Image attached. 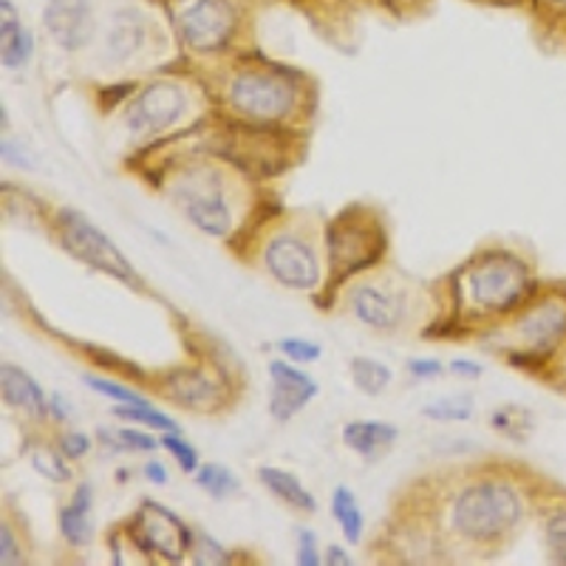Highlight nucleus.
<instances>
[{
	"label": "nucleus",
	"instance_id": "obj_1",
	"mask_svg": "<svg viewBox=\"0 0 566 566\" xmlns=\"http://www.w3.org/2000/svg\"><path fill=\"white\" fill-rule=\"evenodd\" d=\"M451 283V323L464 326L476 323L488 328L504 323L538 286L535 264L530 258L502 244L484 247L468 258L459 270L448 277Z\"/></svg>",
	"mask_w": 566,
	"mask_h": 566
},
{
	"label": "nucleus",
	"instance_id": "obj_2",
	"mask_svg": "<svg viewBox=\"0 0 566 566\" xmlns=\"http://www.w3.org/2000/svg\"><path fill=\"white\" fill-rule=\"evenodd\" d=\"M504 360L541 377L566 360V281H538L527 301L502 323Z\"/></svg>",
	"mask_w": 566,
	"mask_h": 566
},
{
	"label": "nucleus",
	"instance_id": "obj_3",
	"mask_svg": "<svg viewBox=\"0 0 566 566\" xmlns=\"http://www.w3.org/2000/svg\"><path fill=\"white\" fill-rule=\"evenodd\" d=\"M326 286L332 292L363 272L382 264L388 252V224L380 207L368 201H354L343 207L326 224Z\"/></svg>",
	"mask_w": 566,
	"mask_h": 566
},
{
	"label": "nucleus",
	"instance_id": "obj_4",
	"mask_svg": "<svg viewBox=\"0 0 566 566\" xmlns=\"http://www.w3.org/2000/svg\"><path fill=\"white\" fill-rule=\"evenodd\" d=\"M352 317L382 337L402 335L417 323L422 301L419 286L399 270H368L343 286Z\"/></svg>",
	"mask_w": 566,
	"mask_h": 566
},
{
	"label": "nucleus",
	"instance_id": "obj_5",
	"mask_svg": "<svg viewBox=\"0 0 566 566\" xmlns=\"http://www.w3.org/2000/svg\"><path fill=\"white\" fill-rule=\"evenodd\" d=\"M170 201L196 230L210 239H227L235 227L239 185L219 165L190 161L170 176Z\"/></svg>",
	"mask_w": 566,
	"mask_h": 566
},
{
	"label": "nucleus",
	"instance_id": "obj_6",
	"mask_svg": "<svg viewBox=\"0 0 566 566\" xmlns=\"http://www.w3.org/2000/svg\"><path fill=\"white\" fill-rule=\"evenodd\" d=\"M227 105L252 125H277L297 108V85L277 65H247L227 80Z\"/></svg>",
	"mask_w": 566,
	"mask_h": 566
},
{
	"label": "nucleus",
	"instance_id": "obj_7",
	"mask_svg": "<svg viewBox=\"0 0 566 566\" xmlns=\"http://www.w3.org/2000/svg\"><path fill=\"white\" fill-rule=\"evenodd\" d=\"M261 266L275 283L295 292H315L323 283L317 235L306 221H281L261 247Z\"/></svg>",
	"mask_w": 566,
	"mask_h": 566
},
{
	"label": "nucleus",
	"instance_id": "obj_8",
	"mask_svg": "<svg viewBox=\"0 0 566 566\" xmlns=\"http://www.w3.org/2000/svg\"><path fill=\"white\" fill-rule=\"evenodd\" d=\"M125 535L145 558H159L165 564H181L193 553L196 533L159 502H142L139 510L125 524Z\"/></svg>",
	"mask_w": 566,
	"mask_h": 566
},
{
	"label": "nucleus",
	"instance_id": "obj_9",
	"mask_svg": "<svg viewBox=\"0 0 566 566\" xmlns=\"http://www.w3.org/2000/svg\"><path fill=\"white\" fill-rule=\"evenodd\" d=\"M54 230H57L60 247H63L71 258H77V261L105 272V275L116 277V281L130 283V286L139 283V275H136L134 266L128 264V258L116 250L114 241L91 224L83 212L57 210L54 212Z\"/></svg>",
	"mask_w": 566,
	"mask_h": 566
},
{
	"label": "nucleus",
	"instance_id": "obj_10",
	"mask_svg": "<svg viewBox=\"0 0 566 566\" xmlns=\"http://www.w3.org/2000/svg\"><path fill=\"white\" fill-rule=\"evenodd\" d=\"M176 32L193 52H219L239 32V12L230 0H190L176 14Z\"/></svg>",
	"mask_w": 566,
	"mask_h": 566
},
{
	"label": "nucleus",
	"instance_id": "obj_11",
	"mask_svg": "<svg viewBox=\"0 0 566 566\" xmlns=\"http://www.w3.org/2000/svg\"><path fill=\"white\" fill-rule=\"evenodd\" d=\"M185 114V88L170 80H156V83L145 85L142 97H136L134 105L125 111V125L134 134H161V130L174 128Z\"/></svg>",
	"mask_w": 566,
	"mask_h": 566
},
{
	"label": "nucleus",
	"instance_id": "obj_12",
	"mask_svg": "<svg viewBox=\"0 0 566 566\" xmlns=\"http://www.w3.org/2000/svg\"><path fill=\"white\" fill-rule=\"evenodd\" d=\"M161 399L176 402L185 411L199 413H216L219 411V394H221V377L219 371H212L207 366H190V368H174L165 374V380L159 382Z\"/></svg>",
	"mask_w": 566,
	"mask_h": 566
},
{
	"label": "nucleus",
	"instance_id": "obj_13",
	"mask_svg": "<svg viewBox=\"0 0 566 566\" xmlns=\"http://www.w3.org/2000/svg\"><path fill=\"white\" fill-rule=\"evenodd\" d=\"M270 413L277 422H290L321 391V386L312 380L310 374L301 371V368H295L286 360L270 363Z\"/></svg>",
	"mask_w": 566,
	"mask_h": 566
},
{
	"label": "nucleus",
	"instance_id": "obj_14",
	"mask_svg": "<svg viewBox=\"0 0 566 566\" xmlns=\"http://www.w3.org/2000/svg\"><path fill=\"white\" fill-rule=\"evenodd\" d=\"M43 27L54 43L65 52H80L94 34L91 0H49L43 12Z\"/></svg>",
	"mask_w": 566,
	"mask_h": 566
},
{
	"label": "nucleus",
	"instance_id": "obj_15",
	"mask_svg": "<svg viewBox=\"0 0 566 566\" xmlns=\"http://www.w3.org/2000/svg\"><path fill=\"white\" fill-rule=\"evenodd\" d=\"M343 444L366 462H377L397 444L399 431L388 422H348L343 424Z\"/></svg>",
	"mask_w": 566,
	"mask_h": 566
},
{
	"label": "nucleus",
	"instance_id": "obj_16",
	"mask_svg": "<svg viewBox=\"0 0 566 566\" xmlns=\"http://www.w3.org/2000/svg\"><path fill=\"white\" fill-rule=\"evenodd\" d=\"M255 479L264 484L266 493L275 495L277 502L286 504V507L295 510V513H317V499L310 490L303 488L301 479H297L295 473H290V470L261 464V468H255Z\"/></svg>",
	"mask_w": 566,
	"mask_h": 566
},
{
	"label": "nucleus",
	"instance_id": "obj_17",
	"mask_svg": "<svg viewBox=\"0 0 566 566\" xmlns=\"http://www.w3.org/2000/svg\"><path fill=\"white\" fill-rule=\"evenodd\" d=\"M0 388H3V402L12 406L14 411H27L32 419L49 417V399L43 397V388L23 368L7 363L3 377H0Z\"/></svg>",
	"mask_w": 566,
	"mask_h": 566
},
{
	"label": "nucleus",
	"instance_id": "obj_18",
	"mask_svg": "<svg viewBox=\"0 0 566 566\" xmlns=\"http://www.w3.org/2000/svg\"><path fill=\"white\" fill-rule=\"evenodd\" d=\"M541 533H544V547L553 564L566 566V493L558 484L549 488V499L541 495Z\"/></svg>",
	"mask_w": 566,
	"mask_h": 566
},
{
	"label": "nucleus",
	"instance_id": "obj_19",
	"mask_svg": "<svg viewBox=\"0 0 566 566\" xmlns=\"http://www.w3.org/2000/svg\"><path fill=\"white\" fill-rule=\"evenodd\" d=\"M148 43V20L136 14L134 9H123L111 23L105 34V49L114 60H134Z\"/></svg>",
	"mask_w": 566,
	"mask_h": 566
},
{
	"label": "nucleus",
	"instance_id": "obj_20",
	"mask_svg": "<svg viewBox=\"0 0 566 566\" xmlns=\"http://www.w3.org/2000/svg\"><path fill=\"white\" fill-rule=\"evenodd\" d=\"M332 515H335V522L340 524L343 530V538L348 544H360L363 541V530H366V518H363V510L357 504V495L352 493L348 488H335L332 493Z\"/></svg>",
	"mask_w": 566,
	"mask_h": 566
},
{
	"label": "nucleus",
	"instance_id": "obj_21",
	"mask_svg": "<svg viewBox=\"0 0 566 566\" xmlns=\"http://www.w3.org/2000/svg\"><path fill=\"white\" fill-rule=\"evenodd\" d=\"M348 371H352L354 388L366 394V397H380L394 380L391 368L380 360H371V357H352Z\"/></svg>",
	"mask_w": 566,
	"mask_h": 566
},
{
	"label": "nucleus",
	"instance_id": "obj_22",
	"mask_svg": "<svg viewBox=\"0 0 566 566\" xmlns=\"http://www.w3.org/2000/svg\"><path fill=\"white\" fill-rule=\"evenodd\" d=\"M193 476H196V484H199V488L205 490L210 499H216V502H224V499H230V495L239 493V488H241V482L235 479V473H232L227 464H219V462L201 464Z\"/></svg>",
	"mask_w": 566,
	"mask_h": 566
},
{
	"label": "nucleus",
	"instance_id": "obj_23",
	"mask_svg": "<svg viewBox=\"0 0 566 566\" xmlns=\"http://www.w3.org/2000/svg\"><path fill=\"white\" fill-rule=\"evenodd\" d=\"M60 535L65 538V544H71L74 549L88 547L94 541V522H91V510L74 507V504H65L57 513Z\"/></svg>",
	"mask_w": 566,
	"mask_h": 566
},
{
	"label": "nucleus",
	"instance_id": "obj_24",
	"mask_svg": "<svg viewBox=\"0 0 566 566\" xmlns=\"http://www.w3.org/2000/svg\"><path fill=\"white\" fill-rule=\"evenodd\" d=\"M65 462H69V457L60 451V444L45 442V439H38V442L32 444V468L38 470V473H43L49 482H69L71 468Z\"/></svg>",
	"mask_w": 566,
	"mask_h": 566
},
{
	"label": "nucleus",
	"instance_id": "obj_25",
	"mask_svg": "<svg viewBox=\"0 0 566 566\" xmlns=\"http://www.w3.org/2000/svg\"><path fill=\"white\" fill-rule=\"evenodd\" d=\"M490 424H493L495 431L502 433V437L513 439V442H527V437L535 428L533 413L522 406H502L499 411H493Z\"/></svg>",
	"mask_w": 566,
	"mask_h": 566
},
{
	"label": "nucleus",
	"instance_id": "obj_26",
	"mask_svg": "<svg viewBox=\"0 0 566 566\" xmlns=\"http://www.w3.org/2000/svg\"><path fill=\"white\" fill-rule=\"evenodd\" d=\"M422 413L433 422H468L473 417V397L457 394V397H442L431 406H424Z\"/></svg>",
	"mask_w": 566,
	"mask_h": 566
},
{
	"label": "nucleus",
	"instance_id": "obj_27",
	"mask_svg": "<svg viewBox=\"0 0 566 566\" xmlns=\"http://www.w3.org/2000/svg\"><path fill=\"white\" fill-rule=\"evenodd\" d=\"M114 417L128 419V422L142 424V428H154V431H161V433L179 431V424H176L174 419H168L165 413L154 411L150 406H116Z\"/></svg>",
	"mask_w": 566,
	"mask_h": 566
},
{
	"label": "nucleus",
	"instance_id": "obj_28",
	"mask_svg": "<svg viewBox=\"0 0 566 566\" xmlns=\"http://www.w3.org/2000/svg\"><path fill=\"white\" fill-rule=\"evenodd\" d=\"M85 386H88L91 391H97L103 394V397L114 399V402H119V406H150L148 399L139 397L134 388L123 386V382L103 380V377H97V374H85Z\"/></svg>",
	"mask_w": 566,
	"mask_h": 566
},
{
	"label": "nucleus",
	"instance_id": "obj_29",
	"mask_svg": "<svg viewBox=\"0 0 566 566\" xmlns=\"http://www.w3.org/2000/svg\"><path fill=\"white\" fill-rule=\"evenodd\" d=\"M159 442H161V448H165V451L176 459V464L181 468V473H190V476H193L196 470L201 468L199 451H196L193 444L187 442V439H181L179 431H168L165 437L159 439Z\"/></svg>",
	"mask_w": 566,
	"mask_h": 566
},
{
	"label": "nucleus",
	"instance_id": "obj_30",
	"mask_svg": "<svg viewBox=\"0 0 566 566\" xmlns=\"http://www.w3.org/2000/svg\"><path fill=\"white\" fill-rule=\"evenodd\" d=\"M32 52H34V34L29 32V29H23L12 43L0 49V54H3V69H20V65H27V60L32 57Z\"/></svg>",
	"mask_w": 566,
	"mask_h": 566
},
{
	"label": "nucleus",
	"instance_id": "obj_31",
	"mask_svg": "<svg viewBox=\"0 0 566 566\" xmlns=\"http://www.w3.org/2000/svg\"><path fill=\"white\" fill-rule=\"evenodd\" d=\"M277 348L283 352V357L292 363H317L321 360L323 348L312 340H301V337H286V340L277 343Z\"/></svg>",
	"mask_w": 566,
	"mask_h": 566
},
{
	"label": "nucleus",
	"instance_id": "obj_32",
	"mask_svg": "<svg viewBox=\"0 0 566 566\" xmlns=\"http://www.w3.org/2000/svg\"><path fill=\"white\" fill-rule=\"evenodd\" d=\"M535 12L547 23L549 32L566 38V0H535Z\"/></svg>",
	"mask_w": 566,
	"mask_h": 566
},
{
	"label": "nucleus",
	"instance_id": "obj_33",
	"mask_svg": "<svg viewBox=\"0 0 566 566\" xmlns=\"http://www.w3.org/2000/svg\"><path fill=\"white\" fill-rule=\"evenodd\" d=\"M193 564H230V553L224 547H219L210 535L199 533L196 535V544H193Z\"/></svg>",
	"mask_w": 566,
	"mask_h": 566
},
{
	"label": "nucleus",
	"instance_id": "obj_34",
	"mask_svg": "<svg viewBox=\"0 0 566 566\" xmlns=\"http://www.w3.org/2000/svg\"><path fill=\"white\" fill-rule=\"evenodd\" d=\"M0 9H3V14H0V49H3L23 32V27H20L18 9H14L12 0H0Z\"/></svg>",
	"mask_w": 566,
	"mask_h": 566
},
{
	"label": "nucleus",
	"instance_id": "obj_35",
	"mask_svg": "<svg viewBox=\"0 0 566 566\" xmlns=\"http://www.w3.org/2000/svg\"><path fill=\"white\" fill-rule=\"evenodd\" d=\"M297 564L301 566H321V549L312 530H297Z\"/></svg>",
	"mask_w": 566,
	"mask_h": 566
},
{
	"label": "nucleus",
	"instance_id": "obj_36",
	"mask_svg": "<svg viewBox=\"0 0 566 566\" xmlns=\"http://www.w3.org/2000/svg\"><path fill=\"white\" fill-rule=\"evenodd\" d=\"M57 444H60V451L69 457V462H77V459H83L85 453L91 451V444H94V442H91L85 433L69 431V433H63V437L57 439Z\"/></svg>",
	"mask_w": 566,
	"mask_h": 566
},
{
	"label": "nucleus",
	"instance_id": "obj_37",
	"mask_svg": "<svg viewBox=\"0 0 566 566\" xmlns=\"http://www.w3.org/2000/svg\"><path fill=\"white\" fill-rule=\"evenodd\" d=\"M116 433H119V439H123L125 451L150 453V451H156V448H161V442H156L150 433L136 431V428H123V431H116Z\"/></svg>",
	"mask_w": 566,
	"mask_h": 566
},
{
	"label": "nucleus",
	"instance_id": "obj_38",
	"mask_svg": "<svg viewBox=\"0 0 566 566\" xmlns=\"http://www.w3.org/2000/svg\"><path fill=\"white\" fill-rule=\"evenodd\" d=\"M0 564H20V549L18 541H14V527H9V515L3 518V527H0Z\"/></svg>",
	"mask_w": 566,
	"mask_h": 566
},
{
	"label": "nucleus",
	"instance_id": "obj_39",
	"mask_svg": "<svg viewBox=\"0 0 566 566\" xmlns=\"http://www.w3.org/2000/svg\"><path fill=\"white\" fill-rule=\"evenodd\" d=\"M408 371L417 380H433V377L444 374V366L439 360H431V357H413V360H408Z\"/></svg>",
	"mask_w": 566,
	"mask_h": 566
},
{
	"label": "nucleus",
	"instance_id": "obj_40",
	"mask_svg": "<svg viewBox=\"0 0 566 566\" xmlns=\"http://www.w3.org/2000/svg\"><path fill=\"white\" fill-rule=\"evenodd\" d=\"M448 368H451L453 374H459V377H468V380H479V377H482V371H484L479 363L462 360V357H459V360H451V366H448Z\"/></svg>",
	"mask_w": 566,
	"mask_h": 566
},
{
	"label": "nucleus",
	"instance_id": "obj_41",
	"mask_svg": "<svg viewBox=\"0 0 566 566\" xmlns=\"http://www.w3.org/2000/svg\"><path fill=\"white\" fill-rule=\"evenodd\" d=\"M145 479H148L150 484H156V488H161V484L168 482V470H165V464L161 462L150 459V462L145 464Z\"/></svg>",
	"mask_w": 566,
	"mask_h": 566
},
{
	"label": "nucleus",
	"instance_id": "obj_42",
	"mask_svg": "<svg viewBox=\"0 0 566 566\" xmlns=\"http://www.w3.org/2000/svg\"><path fill=\"white\" fill-rule=\"evenodd\" d=\"M71 504H74V507H83V510L94 507V490H91L88 482L77 484V490H74V499H71Z\"/></svg>",
	"mask_w": 566,
	"mask_h": 566
},
{
	"label": "nucleus",
	"instance_id": "obj_43",
	"mask_svg": "<svg viewBox=\"0 0 566 566\" xmlns=\"http://www.w3.org/2000/svg\"><path fill=\"white\" fill-rule=\"evenodd\" d=\"M49 413H52L54 422H65L69 419V406H65V399L60 394H52V399H49Z\"/></svg>",
	"mask_w": 566,
	"mask_h": 566
},
{
	"label": "nucleus",
	"instance_id": "obj_44",
	"mask_svg": "<svg viewBox=\"0 0 566 566\" xmlns=\"http://www.w3.org/2000/svg\"><path fill=\"white\" fill-rule=\"evenodd\" d=\"M326 560L328 566H352L354 560H352V555H346V549L343 547H328L326 549Z\"/></svg>",
	"mask_w": 566,
	"mask_h": 566
}]
</instances>
